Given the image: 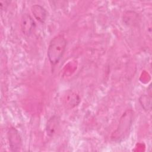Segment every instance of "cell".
Segmentation results:
<instances>
[{
	"mask_svg": "<svg viewBox=\"0 0 152 152\" xmlns=\"http://www.w3.org/2000/svg\"><path fill=\"white\" fill-rule=\"evenodd\" d=\"M31 11L34 18L41 23H43L47 17L46 10L40 5H33L31 8Z\"/></svg>",
	"mask_w": 152,
	"mask_h": 152,
	"instance_id": "6",
	"label": "cell"
},
{
	"mask_svg": "<svg viewBox=\"0 0 152 152\" xmlns=\"http://www.w3.org/2000/svg\"><path fill=\"white\" fill-rule=\"evenodd\" d=\"M64 104L67 108L71 109L77 106L80 102L79 96L71 90H68L64 96Z\"/></svg>",
	"mask_w": 152,
	"mask_h": 152,
	"instance_id": "5",
	"label": "cell"
},
{
	"mask_svg": "<svg viewBox=\"0 0 152 152\" xmlns=\"http://www.w3.org/2000/svg\"><path fill=\"white\" fill-rule=\"evenodd\" d=\"M8 138L11 151H19L21 147L22 142L18 131L14 128H10L8 132Z\"/></svg>",
	"mask_w": 152,
	"mask_h": 152,
	"instance_id": "3",
	"label": "cell"
},
{
	"mask_svg": "<svg viewBox=\"0 0 152 152\" xmlns=\"http://www.w3.org/2000/svg\"><path fill=\"white\" fill-rule=\"evenodd\" d=\"M133 119V112L131 110H126L121 118L117 130L113 134L112 138L113 140H120L124 138L129 132L132 125Z\"/></svg>",
	"mask_w": 152,
	"mask_h": 152,
	"instance_id": "2",
	"label": "cell"
},
{
	"mask_svg": "<svg viewBox=\"0 0 152 152\" xmlns=\"http://www.w3.org/2000/svg\"><path fill=\"white\" fill-rule=\"evenodd\" d=\"M59 124V119L57 116L53 115L49 119L46 127V133L49 137H51L55 134L57 128H58Z\"/></svg>",
	"mask_w": 152,
	"mask_h": 152,
	"instance_id": "7",
	"label": "cell"
},
{
	"mask_svg": "<svg viewBox=\"0 0 152 152\" xmlns=\"http://www.w3.org/2000/svg\"><path fill=\"white\" fill-rule=\"evenodd\" d=\"M35 27V23L30 15L24 14L23 15L21 20V30L22 33L28 36L31 34Z\"/></svg>",
	"mask_w": 152,
	"mask_h": 152,
	"instance_id": "4",
	"label": "cell"
},
{
	"mask_svg": "<svg viewBox=\"0 0 152 152\" xmlns=\"http://www.w3.org/2000/svg\"><path fill=\"white\" fill-rule=\"evenodd\" d=\"M66 46V41L64 36L58 34L55 36L48 46L47 55L52 65L57 64L62 58Z\"/></svg>",
	"mask_w": 152,
	"mask_h": 152,
	"instance_id": "1",
	"label": "cell"
},
{
	"mask_svg": "<svg viewBox=\"0 0 152 152\" xmlns=\"http://www.w3.org/2000/svg\"><path fill=\"white\" fill-rule=\"evenodd\" d=\"M139 102L144 110L147 112L151 110V98L150 96H149L147 94L142 95L139 99Z\"/></svg>",
	"mask_w": 152,
	"mask_h": 152,
	"instance_id": "8",
	"label": "cell"
}]
</instances>
